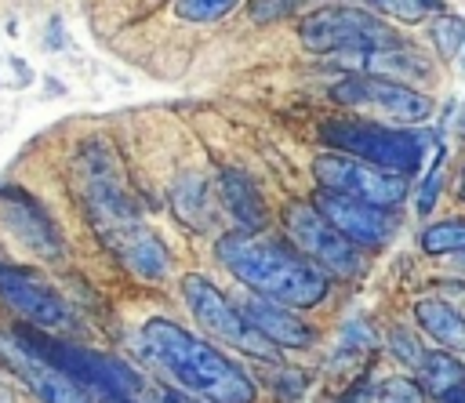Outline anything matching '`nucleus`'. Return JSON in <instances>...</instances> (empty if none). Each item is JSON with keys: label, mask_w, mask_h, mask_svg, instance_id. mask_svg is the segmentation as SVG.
Listing matches in <instances>:
<instances>
[{"label": "nucleus", "mask_w": 465, "mask_h": 403, "mask_svg": "<svg viewBox=\"0 0 465 403\" xmlns=\"http://www.w3.org/2000/svg\"><path fill=\"white\" fill-rule=\"evenodd\" d=\"M142 345L149 359L182 392L203 403H254L258 399L254 378L236 359H229L222 349H214L211 341L196 338L193 330H185L182 323L167 316H153L142 323Z\"/></svg>", "instance_id": "obj_1"}, {"label": "nucleus", "mask_w": 465, "mask_h": 403, "mask_svg": "<svg viewBox=\"0 0 465 403\" xmlns=\"http://www.w3.org/2000/svg\"><path fill=\"white\" fill-rule=\"evenodd\" d=\"M218 258L258 298L280 301L287 309H312L327 294V272L280 240H265L254 232H225L218 240Z\"/></svg>", "instance_id": "obj_2"}, {"label": "nucleus", "mask_w": 465, "mask_h": 403, "mask_svg": "<svg viewBox=\"0 0 465 403\" xmlns=\"http://www.w3.org/2000/svg\"><path fill=\"white\" fill-rule=\"evenodd\" d=\"M22 334H25V341L33 345V352L40 359H47L51 367H58L65 378H73L76 385H84L91 396H102L105 403H127L142 388V374L134 367H127L124 359H113V356H102V352L69 345V341L51 338L47 330H36V327H22Z\"/></svg>", "instance_id": "obj_3"}, {"label": "nucleus", "mask_w": 465, "mask_h": 403, "mask_svg": "<svg viewBox=\"0 0 465 403\" xmlns=\"http://www.w3.org/2000/svg\"><path fill=\"white\" fill-rule=\"evenodd\" d=\"M320 134L327 145H334V152L360 156V160L396 171V174H414L421 167L425 145H429V138L421 131H407V127H392V123H363V120H338V123H327Z\"/></svg>", "instance_id": "obj_4"}, {"label": "nucleus", "mask_w": 465, "mask_h": 403, "mask_svg": "<svg viewBox=\"0 0 465 403\" xmlns=\"http://www.w3.org/2000/svg\"><path fill=\"white\" fill-rule=\"evenodd\" d=\"M182 298H185L189 312L200 319V327L211 330L218 341L240 349V352H247V356H254V359H265V363H272V359L280 356V349H276L272 341H265V338L247 323L243 309H240L229 294H222L207 276L189 272V276L182 280Z\"/></svg>", "instance_id": "obj_5"}, {"label": "nucleus", "mask_w": 465, "mask_h": 403, "mask_svg": "<svg viewBox=\"0 0 465 403\" xmlns=\"http://www.w3.org/2000/svg\"><path fill=\"white\" fill-rule=\"evenodd\" d=\"M298 36L305 51L312 54H341V51H367V47H389L400 44L396 33L371 11L363 7H345L331 4L302 18Z\"/></svg>", "instance_id": "obj_6"}, {"label": "nucleus", "mask_w": 465, "mask_h": 403, "mask_svg": "<svg viewBox=\"0 0 465 403\" xmlns=\"http://www.w3.org/2000/svg\"><path fill=\"white\" fill-rule=\"evenodd\" d=\"M312 174L327 192H341V196H352V200H363L374 207H389V211L396 203H403V196H407V174L374 167L360 156L334 152V149L320 152L312 160Z\"/></svg>", "instance_id": "obj_7"}, {"label": "nucleus", "mask_w": 465, "mask_h": 403, "mask_svg": "<svg viewBox=\"0 0 465 403\" xmlns=\"http://www.w3.org/2000/svg\"><path fill=\"white\" fill-rule=\"evenodd\" d=\"M283 229L294 240L298 254H305L316 269L334 276H356L360 272V247L349 243L312 203L291 200L283 207Z\"/></svg>", "instance_id": "obj_8"}, {"label": "nucleus", "mask_w": 465, "mask_h": 403, "mask_svg": "<svg viewBox=\"0 0 465 403\" xmlns=\"http://www.w3.org/2000/svg\"><path fill=\"white\" fill-rule=\"evenodd\" d=\"M331 98L349 105V109H367V113L389 116L396 127L425 123L429 113H432L429 94H421V91H414L400 80H381V76H363V73H352V76L338 80L331 87Z\"/></svg>", "instance_id": "obj_9"}, {"label": "nucleus", "mask_w": 465, "mask_h": 403, "mask_svg": "<svg viewBox=\"0 0 465 403\" xmlns=\"http://www.w3.org/2000/svg\"><path fill=\"white\" fill-rule=\"evenodd\" d=\"M0 363L40 399V403H94V396L65 378L58 367L40 359L25 341L22 327H0Z\"/></svg>", "instance_id": "obj_10"}, {"label": "nucleus", "mask_w": 465, "mask_h": 403, "mask_svg": "<svg viewBox=\"0 0 465 403\" xmlns=\"http://www.w3.org/2000/svg\"><path fill=\"white\" fill-rule=\"evenodd\" d=\"M0 301L25 319V327L36 330H62L73 323L69 305L62 301V294L36 272L18 269V265H0Z\"/></svg>", "instance_id": "obj_11"}, {"label": "nucleus", "mask_w": 465, "mask_h": 403, "mask_svg": "<svg viewBox=\"0 0 465 403\" xmlns=\"http://www.w3.org/2000/svg\"><path fill=\"white\" fill-rule=\"evenodd\" d=\"M312 207L356 247H378L396 232V214L389 207H374V203H363V200H352L341 192L323 189Z\"/></svg>", "instance_id": "obj_12"}, {"label": "nucleus", "mask_w": 465, "mask_h": 403, "mask_svg": "<svg viewBox=\"0 0 465 403\" xmlns=\"http://www.w3.org/2000/svg\"><path fill=\"white\" fill-rule=\"evenodd\" d=\"M98 236L120 254V261L134 276H142V280H163L167 276V265H171L167 247L145 225H138V218L134 221H124V225H113V229H105Z\"/></svg>", "instance_id": "obj_13"}, {"label": "nucleus", "mask_w": 465, "mask_h": 403, "mask_svg": "<svg viewBox=\"0 0 465 403\" xmlns=\"http://www.w3.org/2000/svg\"><path fill=\"white\" fill-rule=\"evenodd\" d=\"M0 218L4 225L36 254H58L62 243H58V232L51 225V218L40 211L36 200H29L22 189H0Z\"/></svg>", "instance_id": "obj_14"}, {"label": "nucleus", "mask_w": 465, "mask_h": 403, "mask_svg": "<svg viewBox=\"0 0 465 403\" xmlns=\"http://www.w3.org/2000/svg\"><path fill=\"white\" fill-rule=\"evenodd\" d=\"M243 316H247V323L265 338V341H272L276 349H309L312 345V327L305 323V319H298L287 305H280V301H269V298H258V294H251L243 305Z\"/></svg>", "instance_id": "obj_15"}, {"label": "nucleus", "mask_w": 465, "mask_h": 403, "mask_svg": "<svg viewBox=\"0 0 465 403\" xmlns=\"http://www.w3.org/2000/svg\"><path fill=\"white\" fill-rule=\"evenodd\" d=\"M338 62H341V65H352V69L363 73V76H381V80H400V84H403V80H421V76L432 73L429 62H425L418 51L403 47V44L367 47V51H341Z\"/></svg>", "instance_id": "obj_16"}, {"label": "nucleus", "mask_w": 465, "mask_h": 403, "mask_svg": "<svg viewBox=\"0 0 465 403\" xmlns=\"http://www.w3.org/2000/svg\"><path fill=\"white\" fill-rule=\"evenodd\" d=\"M218 192H222L225 211H229L247 232L265 229L269 211H265L262 192L254 189V182H251L247 174H240V171H222V174H218Z\"/></svg>", "instance_id": "obj_17"}, {"label": "nucleus", "mask_w": 465, "mask_h": 403, "mask_svg": "<svg viewBox=\"0 0 465 403\" xmlns=\"http://www.w3.org/2000/svg\"><path fill=\"white\" fill-rule=\"evenodd\" d=\"M414 319H418V327H421L429 338H436L447 352H465V316H461L454 305H447V301H440V298H421V301L414 305Z\"/></svg>", "instance_id": "obj_18"}, {"label": "nucleus", "mask_w": 465, "mask_h": 403, "mask_svg": "<svg viewBox=\"0 0 465 403\" xmlns=\"http://www.w3.org/2000/svg\"><path fill=\"white\" fill-rule=\"evenodd\" d=\"M414 374H418V385H421L425 392H432L436 399H443V396L465 388V367H461V359H458L454 352H447V349H425L421 359L414 363Z\"/></svg>", "instance_id": "obj_19"}, {"label": "nucleus", "mask_w": 465, "mask_h": 403, "mask_svg": "<svg viewBox=\"0 0 465 403\" xmlns=\"http://www.w3.org/2000/svg\"><path fill=\"white\" fill-rule=\"evenodd\" d=\"M174 211H178L182 221H189L196 229H207L211 225V203H207V189H203L200 178L189 174V178H182L174 185Z\"/></svg>", "instance_id": "obj_20"}, {"label": "nucleus", "mask_w": 465, "mask_h": 403, "mask_svg": "<svg viewBox=\"0 0 465 403\" xmlns=\"http://www.w3.org/2000/svg\"><path fill=\"white\" fill-rule=\"evenodd\" d=\"M418 243L425 254H465V218L432 221L418 232Z\"/></svg>", "instance_id": "obj_21"}, {"label": "nucleus", "mask_w": 465, "mask_h": 403, "mask_svg": "<svg viewBox=\"0 0 465 403\" xmlns=\"http://www.w3.org/2000/svg\"><path fill=\"white\" fill-rule=\"evenodd\" d=\"M363 403H425V392L411 378H385L374 388H367Z\"/></svg>", "instance_id": "obj_22"}, {"label": "nucleus", "mask_w": 465, "mask_h": 403, "mask_svg": "<svg viewBox=\"0 0 465 403\" xmlns=\"http://www.w3.org/2000/svg\"><path fill=\"white\" fill-rule=\"evenodd\" d=\"M363 4L381 15H392L400 22H421L425 15L440 11V0H363Z\"/></svg>", "instance_id": "obj_23"}, {"label": "nucleus", "mask_w": 465, "mask_h": 403, "mask_svg": "<svg viewBox=\"0 0 465 403\" xmlns=\"http://www.w3.org/2000/svg\"><path fill=\"white\" fill-rule=\"evenodd\" d=\"M429 33H432V44H436V51H440L443 58H454L458 47L465 44V22H461L458 15H443V18H436V25H432Z\"/></svg>", "instance_id": "obj_24"}, {"label": "nucleus", "mask_w": 465, "mask_h": 403, "mask_svg": "<svg viewBox=\"0 0 465 403\" xmlns=\"http://www.w3.org/2000/svg\"><path fill=\"white\" fill-rule=\"evenodd\" d=\"M240 0H174V11L178 18H189V22H214V18H225Z\"/></svg>", "instance_id": "obj_25"}, {"label": "nucleus", "mask_w": 465, "mask_h": 403, "mask_svg": "<svg viewBox=\"0 0 465 403\" xmlns=\"http://www.w3.org/2000/svg\"><path fill=\"white\" fill-rule=\"evenodd\" d=\"M440 182H443V149L436 152V163L429 167L425 182H421V192H418V214H429L432 203H436V192H440Z\"/></svg>", "instance_id": "obj_26"}, {"label": "nucleus", "mask_w": 465, "mask_h": 403, "mask_svg": "<svg viewBox=\"0 0 465 403\" xmlns=\"http://www.w3.org/2000/svg\"><path fill=\"white\" fill-rule=\"evenodd\" d=\"M131 403H196L189 392H178V388H167V385H149V381H142V388H138V396L131 399Z\"/></svg>", "instance_id": "obj_27"}, {"label": "nucleus", "mask_w": 465, "mask_h": 403, "mask_svg": "<svg viewBox=\"0 0 465 403\" xmlns=\"http://www.w3.org/2000/svg\"><path fill=\"white\" fill-rule=\"evenodd\" d=\"M298 4H302V0H251V18H254L258 25H265V22H276V18L291 15Z\"/></svg>", "instance_id": "obj_28"}, {"label": "nucleus", "mask_w": 465, "mask_h": 403, "mask_svg": "<svg viewBox=\"0 0 465 403\" xmlns=\"http://www.w3.org/2000/svg\"><path fill=\"white\" fill-rule=\"evenodd\" d=\"M389 345H392V352H396L403 363H411V367H414V363L421 359V352H425V349H421V345H418V341H414L407 330H392Z\"/></svg>", "instance_id": "obj_29"}, {"label": "nucleus", "mask_w": 465, "mask_h": 403, "mask_svg": "<svg viewBox=\"0 0 465 403\" xmlns=\"http://www.w3.org/2000/svg\"><path fill=\"white\" fill-rule=\"evenodd\" d=\"M51 44H54V47L62 44V22H58V18H51Z\"/></svg>", "instance_id": "obj_30"}, {"label": "nucleus", "mask_w": 465, "mask_h": 403, "mask_svg": "<svg viewBox=\"0 0 465 403\" xmlns=\"http://www.w3.org/2000/svg\"><path fill=\"white\" fill-rule=\"evenodd\" d=\"M0 403H15V399H11V392H7V385H4V381H0Z\"/></svg>", "instance_id": "obj_31"}, {"label": "nucleus", "mask_w": 465, "mask_h": 403, "mask_svg": "<svg viewBox=\"0 0 465 403\" xmlns=\"http://www.w3.org/2000/svg\"><path fill=\"white\" fill-rule=\"evenodd\" d=\"M458 196L465 200V171H461V182H458Z\"/></svg>", "instance_id": "obj_32"}, {"label": "nucleus", "mask_w": 465, "mask_h": 403, "mask_svg": "<svg viewBox=\"0 0 465 403\" xmlns=\"http://www.w3.org/2000/svg\"><path fill=\"white\" fill-rule=\"evenodd\" d=\"M127 403H131V399H127Z\"/></svg>", "instance_id": "obj_33"}]
</instances>
